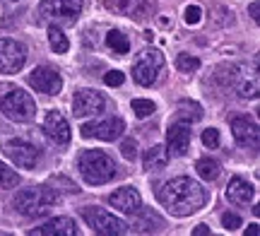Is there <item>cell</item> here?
<instances>
[{"mask_svg":"<svg viewBox=\"0 0 260 236\" xmlns=\"http://www.w3.org/2000/svg\"><path fill=\"white\" fill-rule=\"evenodd\" d=\"M178 118H190V121H200L203 118V106L195 102H178Z\"/></svg>","mask_w":260,"mask_h":236,"instance_id":"cb8c5ba5","label":"cell"},{"mask_svg":"<svg viewBox=\"0 0 260 236\" xmlns=\"http://www.w3.org/2000/svg\"><path fill=\"white\" fill-rule=\"evenodd\" d=\"M48 44H51V48H53L56 53H68V48H70L68 37H65L56 24H53V27H48Z\"/></svg>","mask_w":260,"mask_h":236,"instance_id":"603a6c76","label":"cell"},{"mask_svg":"<svg viewBox=\"0 0 260 236\" xmlns=\"http://www.w3.org/2000/svg\"><path fill=\"white\" fill-rule=\"evenodd\" d=\"M203 145L205 147H210V150L219 147V130H217V128H207V130H203Z\"/></svg>","mask_w":260,"mask_h":236,"instance_id":"f1b7e54d","label":"cell"},{"mask_svg":"<svg viewBox=\"0 0 260 236\" xmlns=\"http://www.w3.org/2000/svg\"><path fill=\"white\" fill-rule=\"evenodd\" d=\"M0 236H5V234H0Z\"/></svg>","mask_w":260,"mask_h":236,"instance_id":"74e56055","label":"cell"},{"mask_svg":"<svg viewBox=\"0 0 260 236\" xmlns=\"http://www.w3.org/2000/svg\"><path fill=\"white\" fill-rule=\"evenodd\" d=\"M195 169H198V174H200V179H205V181H214L219 174H222L219 161L212 159V157H203V159H198Z\"/></svg>","mask_w":260,"mask_h":236,"instance_id":"44dd1931","label":"cell"},{"mask_svg":"<svg viewBox=\"0 0 260 236\" xmlns=\"http://www.w3.org/2000/svg\"><path fill=\"white\" fill-rule=\"evenodd\" d=\"M0 111L5 118L17 123H27L37 116V102L29 96V92L22 89H10L8 94L0 99Z\"/></svg>","mask_w":260,"mask_h":236,"instance_id":"277c9868","label":"cell"},{"mask_svg":"<svg viewBox=\"0 0 260 236\" xmlns=\"http://www.w3.org/2000/svg\"><path fill=\"white\" fill-rule=\"evenodd\" d=\"M123 130H125V123L121 118H104V121H92V123H84L80 132L82 138H96V140L104 142H111L116 138H121Z\"/></svg>","mask_w":260,"mask_h":236,"instance_id":"8fae6325","label":"cell"},{"mask_svg":"<svg viewBox=\"0 0 260 236\" xmlns=\"http://www.w3.org/2000/svg\"><path fill=\"white\" fill-rule=\"evenodd\" d=\"M121 154H123V159L133 161L138 157V142L133 140V138H125V140L121 142Z\"/></svg>","mask_w":260,"mask_h":236,"instance_id":"83f0119b","label":"cell"},{"mask_svg":"<svg viewBox=\"0 0 260 236\" xmlns=\"http://www.w3.org/2000/svg\"><path fill=\"white\" fill-rule=\"evenodd\" d=\"M106 46L111 48L116 56H125L130 51V41L128 37L123 34V31H118V29H111L109 34H106Z\"/></svg>","mask_w":260,"mask_h":236,"instance_id":"ffe728a7","label":"cell"},{"mask_svg":"<svg viewBox=\"0 0 260 236\" xmlns=\"http://www.w3.org/2000/svg\"><path fill=\"white\" fill-rule=\"evenodd\" d=\"M239 89H241L239 94H241L243 99H253V96L258 94V82H246V85H241Z\"/></svg>","mask_w":260,"mask_h":236,"instance_id":"836d02e7","label":"cell"},{"mask_svg":"<svg viewBox=\"0 0 260 236\" xmlns=\"http://www.w3.org/2000/svg\"><path fill=\"white\" fill-rule=\"evenodd\" d=\"M44 132H46L53 142H58V145L70 142V123L65 121V116L58 114V111H48V114H46V121H44Z\"/></svg>","mask_w":260,"mask_h":236,"instance_id":"2e32d148","label":"cell"},{"mask_svg":"<svg viewBox=\"0 0 260 236\" xmlns=\"http://www.w3.org/2000/svg\"><path fill=\"white\" fill-rule=\"evenodd\" d=\"M176 68L181 73H195V70L200 68V60L195 56H190V53H181V56L176 58Z\"/></svg>","mask_w":260,"mask_h":236,"instance_id":"4316f807","label":"cell"},{"mask_svg":"<svg viewBox=\"0 0 260 236\" xmlns=\"http://www.w3.org/2000/svg\"><path fill=\"white\" fill-rule=\"evenodd\" d=\"M193 234H195V236H205V234H210V227H205V224H200V227H195Z\"/></svg>","mask_w":260,"mask_h":236,"instance_id":"e575fe53","label":"cell"},{"mask_svg":"<svg viewBox=\"0 0 260 236\" xmlns=\"http://www.w3.org/2000/svg\"><path fill=\"white\" fill-rule=\"evenodd\" d=\"M104 106H106V99H104L102 92H96V89H80V92H75L73 96V114L75 116H96L104 111Z\"/></svg>","mask_w":260,"mask_h":236,"instance_id":"4fadbf2b","label":"cell"},{"mask_svg":"<svg viewBox=\"0 0 260 236\" xmlns=\"http://www.w3.org/2000/svg\"><path fill=\"white\" fill-rule=\"evenodd\" d=\"M27 63V48L15 39H0V73L15 75Z\"/></svg>","mask_w":260,"mask_h":236,"instance_id":"ba28073f","label":"cell"},{"mask_svg":"<svg viewBox=\"0 0 260 236\" xmlns=\"http://www.w3.org/2000/svg\"><path fill=\"white\" fill-rule=\"evenodd\" d=\"M164 68V56L159 53L157 48H145L140 51L135 58V65H133V80L142 87H149L157 82L159 73Z\"/></svg>","mask_w":260,"mask_h":236,"instance_id":"8992f818","label":"cell"},{"mask_svg":"<svg viewBox=\"0 0 260 236\" xmlns=\"http://www.w3.org/2000/svg\"><path fill=\"white\" fill-rule=\"evenodd\" d=\"M84 222L92 227V231L102 236H113V234H128L130 227L123 222V219L113 217L111 212H106L102 208H84L82 210Z\"/></svg>","mask_w":260,"mask_h":236,"instance_id":"52a82bcc","label":"cell"},{"mask_svg":"<svg viewBox=\"0 0 260 236\" xmlns=\"http://www.w3.org/2000/svg\"><path fill=\"white\" fill-rule=\"evenodd\" d=\"M154 111H157L154 102H149V99H133V114L138 116V118H147Z\"/></svg>","mask_w":260,"mask_h":236,"instance_id":"484cf974","label":"cell"},{"mask_svg":"<svg viewBox=\"0 0 260 236\" xmlns=\"http://www.w3.org/2000/svg\"><path fill=\"white\" fill-rule=\"evenodd\" d=\"M58 203V195L53 188L48 186H34V188H22L12 200V205L19 215L24 217H44L51 212V208Z\"/></svg>","mask_w":260,"mask_h":236,"instance_id":"7a4b0ae2","label":"cell"},{"mask_svg":"<svg viewBox=\"0 0 260 236\" xmlns=\"http://www.w3.org/2000/svg\"><path fill=\"white\" fill-rule=\"evenodd\" d=\"M77 224L70 217H56L46 222L44 227H39L31 231V236H77Z\"/></svg>","mask_w":260,"mask_h":236,"instance_id":"e0dca14e","label":"cell"},{"mask_svg":"<svg viewBox=\"0 0 260 236\" xmlns=\"http://www.w3.org/2000/svg\"><path fill=\"white\" fill-rule=\"evenodd\" d=\"M142 164H145V169L147 171H161L169 164L167 147H164V145H154V147H149V150L145 152V157H142Z\"/></svg>","mask_w":260,"mask_h":236,"instance_id":"d6986e66","label":"cell"},{"mask_svg":"<svg viewBox=\"0 0 260 236\" xmlns=\"http://www.w3.org/2000/svg\"><path fill=\"white\" fill-rule=\"evenodd\" d=\"M222 224L226 231H234V229L241 227V217L239 215H234V212H224L222 215Z\"/></svg>","mask_w":260,"mask_h":236,"instance_id":"4dcf8cb0","label":"cell"},{"mask_svg":"<svg viewBox=\"0 0 260 236\" xmlns=\"http://www.w3.org/2000/svg\"><path fill=\"white\" fill-rule=\"evenodd\" d=\"M183 17H186L188 24H200V19H203V10H200V5H188Z\"/></svg>","mask_w":260,"mask_h":236,"instance_id":"1f68e13d","label":"cell"},{"mask_svg":"<svg viewBox=\"0 0 260 236\" xmlns=\"http://www.w3.org/2000/svg\"><path fill=\"white\" fill-rule=\"evenodd\" d=\"M188 150H190V123L186 118H178L167 130V152L169 157H186Z\"/></svg>","mask_w":260,"mask_h":236,"instance_id":"30bf717a","label":"cell"},{"mask_svg":"<svg viewBox=\"0 0 260 236\" xmlns=\"http://www.w3.org/2000/svg\"><path fill=\"white\" fill-rule=\"evenodd\" d=\"M248 10H251V17L258 22V10H260V5H258V3H251V8H248Z\"/></svg>","mask_w":260,"mask_h":236,"instance_id":"d590c367","label":"cell"},{"mask_svg":"<svg viewBox=\"0 0 260 236\" xmlns=\"http://www.w3.org/2000/svg\"><path fill=\"white\" fill-rule=\"evenodd\" d=\"M80 174L89 186H102L116 176V161L102 150H84L80 154Z\"/></svg>","mask_w":260,"mask_h":236,"instance_id":"3957f363","label":"cell"},{"mask_svg":"<svg viewBox=\"0 0 260 236\" xmlns=\"http://www.w3.org/2000/svg\"><path fill=\"white\" fill-rule=\"evenodd\" d=\"M253 193H255L253 186L241 176H234L229 181V186H226V200L234 203V205H248L253 200Z\"/></svg>","mask_w":260,"mask_h":236,"instance_id":"ac0fdd59","label":"cell"},{"mask_svg":"<svg viewBox=\"0 0 260 236\" xmlns=\"http://www.w3.org/2000/svg\"><path fill=\"white\" fill-rule=\"evenodd\" d=\"M109 203H111L113 210H118L123 215H135V212H140V208H142V198H140V193L133 188V186H123V188H118L116 193H111Z\"/></svg>","mask_w":260,"mask_h":236,"instance_id":"9a60e30c","label":"cell"},{"mask_svg":"<svg viewBox=\"0 0 260 236\" xmlns=\"http://www.w3.org/2000/svg\"><path fill=\"white\" fill-rule=\"evenodd\" d=\"M51 183H53V186H63V188L60 190H65V193H77V186H75L73 181H68V179H63V176H56V179H51Z\"/></svg>","mask_w":260,"mask_h":236,"instance_id":"d6a6232c","label":"cell"},{"mask_svg":"<svg viewBox=\"0 0 260 236\" xmlns=\"http://www.w3.org/2000/svg\"><path fill=\"white\" fill-rule=\"evenodd\" d=\"M19 183V176L15 169H10L8 164L0 161V188H15Z\"/></svg>","mask_w":260,"mask_h":236,"instance_id":"d4e9b609","label":"cell"},{"mask_svg":"<svg viewBox=\"0 0 260 236\" xmlns=\"http://www.w3.org/2000/svg\"><path fill=\"white\" fill-rule=\"evenodd\" d=\"M3 150H5V154H8L17 166H22V169H34L39 157H41V152L37 150V145H31V142H27V140H8Z\"/></svg>","mask_w":260,"mask_h":236,"instance_id":"7c38bea8","label":"cell"},{"mask_svg":"<svg viewBox=\"0 0 260 236\" xmlns=\"http://www.w3.org/2000/svg\"><path fill=\"white\" fill-rule=\"evenodd\" d=\"M246 236H258V224H251L246 229Z\"/></svg>","mask_w":260,"mask_h":236,"instance_id":"8d00e7d4","label":"cell"},{"mask_svg":"<svg viewBox=\"0 0 260 236\" xmlns=\"http://www.w3.org/2000/svg\"><path fill=\"white\" fill-rule=\"evenodd\" d=\"M159 203L174 215V217H188L198 210L205 208L207 203V190L198 181L188 176H176L167 181L159 188Z\"/></svg>","mask_w":260,"mask_h":236,"instance_id":"6da1fadb","label":"cell"},{"mask_svg":"<svg viewBox=\"0 0 260 236\" xmlns=\"http://www.w3.org/2000/svg\"><path fill=\"white\" fill-rule=\"evenodd\" d=\"M104 82L109 87H121L125 82V75H123L121 70H109L106 75H104Z\"/></svg>","mask_w":260,"mask_h":236,"instance_id":"f546056e","label":"cell"},{"mask_svg":"<svg viewBox=\"0 0 260 236\" xmlns=\"http://www.w3.org/2000/svg\"><path fill=\"white\" fill-rule=\"evenodd\" d=\"M106 8L118 12V15H130V17H138V8L140 0H106Z\"/></svg>","mask_w":260,"mask_h":236,"instance_id":"7402d4cb","label":"cell"},{"mask_svg":"<svg viewBox=\"0 0 260 236\" xmlns=\"http://www.w3.org/2000/svg\"><path fill=\"white\" fill-rule=\"evenodd\" d=\"M232 135H234V140L239 142L241 147H251V150L258 147V140H260L258 123L251 121V118H246V116L234 118L232 121Z\"/></svg>","mask_w":260,"mask_h":236,"instance_id":"5bb4252c","label":"cell"},{"mask_svg":"<svg viewBox=\"0 0 260 236\" xmlns=\"http://www.w3.org/2000/svg\"><path fill=\"white\" fill-rule=\"evenodd\" d=\"M27 82H29V87H34L37 92L48 94V96L60 94V89H63V77H60V73L53 70V68H46V65L34 68V70L29 73Z\"/></svg>","mask_w":260,"mask_h":236,"instance_id":"9c48e42d","label":"cell"},{"mask_svg":"<svg viewBox=\"0 0 260 236\" xmlns=\"http://www.w3.org/2000/svg\"><path fill=\"white\" fill-rule=\"evenodd\" d=\"M82 12V0H41L39 17L53 24H73Z\"/></svg>","mask_w":260,"mask_h":236,"instance_id":"5b68a950","label":"cell"}]
</instances>
